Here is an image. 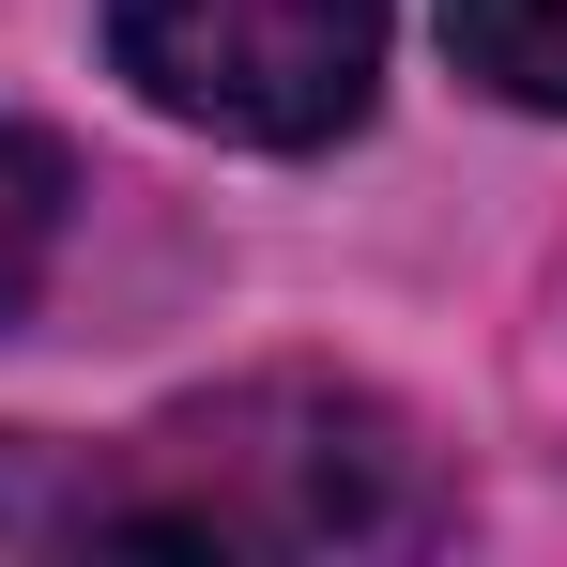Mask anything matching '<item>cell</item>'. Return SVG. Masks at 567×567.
<instances>
[{
	"instance_id": "3957f363",
	"label": "cell",
	"mask_w": 567,
	"mask_h": 567,
	"mask_svg": "<svg viewBox=\"0 0 567 567\" xmlns=\"http://www.w3.org/2000/svg\"><path fill=\"white\" fill-rule=\"evenodd\" d=\"M445 47H461L475 93L567 107V0H445Z\"/></svg>"
},
{
	"instance_id": "7a4b0ae2",
	"label": "cell",
	"mask_w": 567,
	"mask_h": 567,
	"mask_svg": "<svg viewBox=\"0 0 567 567\" xmlns=\"http://www.w3.org/2000/svg\"><path fill=\"white\" fill-rule=\"evenodd\" d=\"M107 62L199 138L322 154L369 123L383 0H107Z\"/></svg>"
},
{
	"instance_id": "277c9868",
	"label": "cell",
	"mask_w": 567,
	"mask_h": 567,
	"mask_svg": "<svg viewBox=\"0 0 567 567\" xmlns=\"http://www.w3.org/2000/svg\"><path fill=\"white\" fill-rule=\"evenodd\" d=\"M62 215H78V169H62V138L0 123V322L47 291V261H62Z\"/></svg>"
},
{
	"instance_id": "6da1fadb",
	"label": "cell",
	"mask_w": 567,
	"mask_h": 567,
	"mask_svg": "<svg viewBox=\"0 0 567 567\" xmlns=\"http://www.w3.org/2000/svg\"><path fill=\"white\" fill-rule=\"evenodd\" d=\"M154 537V553H414L445 537V475L369 383H230L123 445L0 430V553Z\"/></svg>"
}]
</instances>
